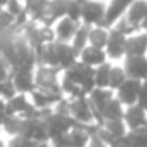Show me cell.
Returning <instances> with one entry per match:
<instances>
[{"mask_svg": "<svg viewBox=\"0 0 147 147\" xmlns=\"http://www.w3.org/2000/svg\"><path fill=\"white\" fill-rule=\"evenodd\" d=\"M82 5H83V0H67L66 16L76 23H82Z\"/></svg>", "mask_w": 147, "mask_h": 147, "instance_id": "f546056e", "label": "cell"}, {"mask_svg": "<svg viewBox=\"0 0 147 147\" xmlns=\"http://www.w3.org/2000/svg\"><path fill=\"white\" fill-rule=\"evenodd\" d=\"M5 4H7V0H0V5H2V7H4Z\"/></svg>", "mask_w": 147, "mask_h": 147, "instance_id": "f35d334b", "label": "cell"}, {"mask_svg": "<svg viewBox=\"0 0 147 147\" xmlns=\"http://www.w3.org/2000/svg\"><path fill=\"white\" fill-rule=\"evenodd\" d=\"M104 50L111 62H121L126 57V36L116 31L114 28H109V38Z\"/></svg>", "mask_w": 147, "mask_h": 147, "instance_id": "5b68a950", "label": "cell"}, {"mask_svg": "<svg viewBox=\"0 0 147 147\" xmlns=\"http://www.w3.org/2000/svg\"><path fill=\"white\" fill-rule=\"evenodd\" d=\"M126 2H128V4H130V2H133V0H126Z\"/></svg>", "mask_w": 147, "mask_h": 147, "instance_id": "b9f144b4", "label": "cell"}, {"mask_svg": "<svg viewBox=\"0 0 147 147\" xmlns=\"http://www.w3.org/2000/svg\"><path fill=\"white\" fill-rule=\"evenodd\" d=\"M80 23L69 19L67 16L57 19L52 28H54V36H55V42H62V43H71L73 36H75L76 30H78Z\"/></svg>", "mask_w": 147, "mask_h": 147, "instance_id": "30bf717a", "label": "cell"}, {"mask_svg": "<svg viewBox=\"0 0 147 147\" xmlns=\"http://www.w3.org/2000/svg\"><path fill=\"white\" fill-rule=\"evenodd\" d=\"M55 52H57V67L61 71H64L75 62H78V52L73 49L71 43L55 42Z\"/></svg>", "mask_w": 147, "mask_h": 147, "instance_id": "5bb4252c", "label": "cell"}, {"mask_svg": "<svg viewBox=\"0 0 147 147\" xmlns=\"http://www.w3.org/2000/svg\"><path fill=\"white\" fill-rule=\"evenodd\" d=\"M140 87H142V82L140 80H133V78H126L125 83L114 92V97L125 106H133L137 104V99H138V92H140Z\"/></svg>", "mask_w": 147, "mask_h": 147, "instance_id": "ba28073f", "label": "cell"}, {"mask_svg": "<svg viewBox=\"0 0 147 147\" xmlns=\"http://www.w3.org/2000/svg\"><path fill=\"white\" fill-rule=\"evenodd\" d=\"M126 138L130 142V147H147V133H145L144 128L128 130Z\"/></svg>", "mask_w": 147, "mask_h": 147, "instance_id": "f1b7e54d", "label": "cell"}, {"mask_svg": "<svg viewBox=\"0 0 147 147\" xmlns=\"http://www.w3.org/2000/svg\"><path fill=\"white\" fill-rule=\"evenodd\" d=\"M145 119H147V111H144L138 104H133V106L125 107L123 121H125V125H126L128 130H138V128H144Z\"/></svg>", "mask_w": 147, "mask_h": 147, "instance_id": "2e32d148", "label": "cell"}, {"mask_svg": "<svg viewBox=\"0 0 147 147\" xmlns=\"http://www.w3.org/2000/svg\"><path fill=\"white\" fill-rule=\"evenodd\" d=\"M142 30H144V31H147V18H145V21L142 23Z\"/></svg>", "mask_w": 147, "mask_h": 147, "instance_id": "74e56055", "label": "cell"}, {"mask_svg": "<svg viewBox=\"0 0 147 147\" xmlns=\"http://www.w3.org/2000/svg\"><path fill=\"white\" fill-rule=\"evenodd\" d=\"M43 121H45V126H47V131H49V142L50 144H55L57 140H61L69 131V128L75 125L71 116L61 114L57 111H52Z\"/></svg>", "mask_w": 147, "mask_h": 147, "instance_id": "277c9868", "label": "cell"}, {"mask_svg": "<svg viewBox=\"0 0 147 147\" xmlns=\"http://www.w3.org/2000/svg\"><path fill=\"white\" fill-rule=\"evenodd\" d=\"M31 106V100H30V95L28 94H16L12 99L7 100V113L9 116H23V113Z\"/></svg>", "mask_w": 147, "mask_h": 147, "instance_id": "ffe728a7", "label": "cell"}, {"mask_svg": "<svg viewBox=\"0 0 147 147\" xmlns=\"http://www.w3.org/2000/svg\"><path fill=\"white\" fill-rule=\"evenodd\" d=\"M9 145V138L4 137V135H0V147H7Z\"/></svg>", "mask_w": 147, "mask_h": 147, "instance_id": "8d00e7d4", "label": "cell"}, {"mask_svg": "<svg viewBox=\"0 0 147 147\" xmlns=\"http://www.w3.org/2000/svg\"><path fill=\"white\" fill-rule=\"evenodd\" d=\"M144 130H145V133H147V119H145V125H144Z\"/></svg>", "mask_w": 147, "mask_h": 147, "instance_id": "ab89813d", "label": "cell"}, {"mask_svg": "<svg viewBox=\"0 0 147 147\" xmlns=\"http://www.w3.org/2000/svg\"><path fill=\"white\" fill-rule=\"evenodd\" d=\"M126 76L133 80L145 82L147 80V55H126L121 61Z\"/></svg>", "mask_w": 147, "mask_h": 147, "instance_id": "52a82bcc", "label": "cell"}, {"mask_svg": "<svg viewBox=\"0 0 147 147\" xmlns=\"http://www.w3.org/2000/svg\"><path fill=\"white\" fill-rule=\"evenodd\" d=\"M61 75L62 71L54 66L38 64L35 67V87L38 90L49 92V94H62L61 92Z\"/></svg>", "mask_w": 147, "mask_h": 147, "instance_id": "6da1fadb", "label": "cell"}, {"mask_svg": "<svg viewBox=\"0 0 147 147\" xmlns=\"http://www.w3.org/2000/svg\"><path fill=\"white\" fill-rule=\"evenodd\" d=\"M7 116H9V113H7V100L0 99V125H2V121H4Z\"/></svg>", "mask_w": 147, "mask_h": 147, "instance_id": "e575fe53", "label": "cell"}, {"mask_svg": "<svg viewBox=\"0 0 147 147\" xmlns=\"http://www.w3.org/2000/svg\"><path fill=\"white\" fill-rule=\"evenodd\" d=\"M102 2H107V0H102Z\"/></svg>", "mask_w": 147, "mask_h": 147, "instance_id": "ee69618b", "label": "cell"}, {"mask_svg": "<svg viewBox=\"0 0 147 147\" xmlns=\"http://www.w3.org/2000/svg\"><path fill=\"white\" fill-rule=\"evenodd\" d=\"M23 2H24V0H23Z\"/></svg>", "mask_w": 147, "mask_h": 147, "instance_id": "f6af8a7d", "label": "cell"}, {"mask_svg": "<svg viewBox=\"0 0 147 147\" xmlns=\"http://www.w3.org/2000/svg\"><path fill=\"white\" fill-rule=\"evenodd\" d=\"M23 137L33 140V142H49V131L45 126V121L40 118L35 119H24L23 121Z\"/></svg>", "mask_w": 147, "mask_h": 147, "instance_id": "9c48e42d", "label": "cell"}, {"mask_svg": "<svg viewBox=\"0 0 147 147\" xmlns=\"http://www.w3.org/2000/svg\"><path fill=\"white\" fill-rule=\"evenodd\" d=\"M106 4L102 0H83L82 5V23L88 26L102 24L106 16Z\"/></svg>", "mask_w": 147, "mask_h": 147, "instance_id": "8992f818", "label": "cell"}, {"mask_svg": "<svg viewBox=\"0 0 147 147\" xmlns=\"http://www.w3.org/2000/svg\"><path fill=\"white\" fill-rule=\"evenodd\" d=\"M69 116L76 125H83V126L99 125L97 119H95L94 107H92L87 95H82V97H76V99L69 100Z\"/></svg>", "mask_w": 147, "mask_h": 147, "instance_id": "3957f363", "label": "cell"}, {"mask_svg": "<svg viewBox=\"0 0 147 147\" xmlns=\"http://www.w3.org/2000/svg\"><path fill=\"white\" fill-rule=\"evenodd\" d=\"M62 76L69 78L71 82H75L76 85H80V88L83 90L85 95H88L94 88H95V83H94V67L83 64V62H75L73 66H69L67 69L62 71Z\"/></svg>", "mask_w": 147, "mask_h": 147, "instance_id": "7a4b0ae2", "label": "cell"}, {"mask_svg": "<svg viewBox=\"0 0 147 147\" xmlns=\"http://www.w3.org/2000/svg\"><path fill=\"white\" fill-rule=\"evenodd\" d=\"M9 31H18L14 28V16H11L5 9H2L0 11V35L9 33Z\"/></svg>", "mask_w": 147, "mask_h": 147, "instance_id": "4dcf8cb0", "label": "cell"}, {"mask_svg": "<svg viewBox=\"0 0 147 147\" xmlns=\"http://www.w3.org/2000/svg\"><path fill=\"white\" fill-rule=\"evenodd\" d=\"M131 26L142 30V23L147 18V0H133L126 7V12L123 16Z\"/></svg>", "mask_w": 147, "mask_h": 147, "instance_id": "7c38bea8", "label": "cell"}, {"mask_svg": "<svg viewBox=\"0 0 147 147\" xmlns=\"http://www.w3.org/2000/svg\"><path fill=\"white\" fill-rule=\"evenodd\" d=\"M2 9H4V7H2V5H0V11H2Z\"/></svg>", "mask_w": 147, "mask_h": 147, "instance_id": "7bdbcfd3", "label": "cell"}, {"mask_svg": "<svg viewBox=\"0 0 147 147\" xmlns=\"http://www.w3.org/2000/svg\"><path fill=\"white\" fill-rule=\"evenodd\" d=\"M107 38H109V28L107 26H104V24L90 26V30H88V45L104 49L106 43H107Z\"/></svg>", "mask_w": 147, "mask_h": 147, "instance_id": "44dd1931", "label": "cell"}, {"mask_svg": "<svg viewBox=\"0 0 147 147\" xmlns=\"http://www.w3.org/2000/svg\"><path fill=\"white\" fill-rule=\"evenodd\" d=\"M88 30H90V26H88V24L80 23V26H78V30H76L75 36H73V40H71L73 49H75L78 54H80V50H83V49L88 45Z\"/></svg>", "mask_w": 147, "mask_h": 147, "instance_id": "4316f807", "label": "cell"}, {"mask_svg": "<svg viewBox=\"0 0 147 147\" xmlns=\"http://www.w3.org/2000/svg\"><path fill=\"white\" fill-rule=\"evenodd\" d=\"M11 73H12L11 66L2 59V61H0V83L5 82V80H9V78H11Z\"/></svg>", "mask_w": 147, "mask_h": 147, "instance_id": "836d02e7", "label": "cell"}, {"mask_svg": "<svg viewBox=\"0 0 147 147\" xmlns=\"http://www.w3.org/2000/svg\"><path fill=\"white\" fill-rule=\"evenodd\" d=\"M88 147H109L106 142H102L99 137H95V135H92V138H90V144H88Z\"/></svg>", "mask_w": 147, "mask_h": 147, "instance_id": "d590c367", "label": "cell"}, {"mask_svg": "<svg viewBox=\"0 0 147 147\" xmlns=\"http://www.w3.org/2000/svg\"><path fill=\"white\" fill-rule=\"evenodd\" d=\"M113 62L107 61L97 67H94V83L97 88H109V75H111Z\"/></svg>", "mask_w": 147, "mask_h": 147, "instance_id": "603a6c76", "label": "cell"}, {"mask_svg": "<svg viewBox=\"0 0 147 147\" xmlns=\"http://www.w3.org/2000/svg\"><path fill=\"white\" fill-rule=\"evenodd\" d=\"M11 80L19 94H31L35 87V71H12Z\"/></svg>", "mask_w": 147, "mask_h": 147, "instance_id": "e0dca14e", "label": "cell"}, {"mask_svg": "<svg viewBox=\"0 0 147 147\" xmlns=\"http://www.w3.org/2000/svg\"><path fill=\"white\" fill-rule=\"evenodd\" d=\"M61 92H62V95L66 97V99H76V97H82V95H85L83 94V90L80 88V85H76L75 82H71L69 78H66V76H62L61 75Z\"/></svg>", "mask_w": 147, "mask_h": 147, "instance_id": "83f0119b", "label": "cell"}, {"mask_svg": "<svg viewBox=\"0 0 147 147\" xmlns=\"http://www.w3.org/2000/svg\"><path fill=\"white\" fill-rule=\"evenodd\" d=\"M102 121L104 119H119V118H123V114H125V106L114 97V99H111L107 104H106V107L102 109Z\"/></svg>", "mask_w": 147, "mask_h": 147, "instance_id": "484cf974", "label": "cell"}, {"mask_svg": "<svg viewBox=\"0 0 147 147\" xmlns=\"http://www.w3.org/2000/svg\"><path fill=\"white\" fill-rule=\"evenodd\" d=\"M100 126L113 137V138H119V137H125L128 133V128L123 121V118L119 119H104L100 123Z\"/></svg>", "mask_w": 147, "mask_h": 147, "instance_id": "cb8c5ba5", "label": "cell"}, {"mask_svg": "<svg viewBox=\"0 0 147 147\" xmlns=\"http://www.w3.org/2000/svg\"><path fill=\"white\" fill-rule=\"evenodd\" d=\"M88 100H90V104H92V107H94V113H95V119H97V123L100 125L102 123V109L106 107V104L111 100V99H114V90H111V88H94L88 95Z\"/></svg>", "mask_w": 147, "mask_h": 147, "instance_id": "8fae6325", "label": "cell"}, {"mask_svg": "<svg viewBox=\"0 0 147 147\" xmlns=\"http://www.w3.org/2000/svg\"><path fill=\"white\" fill-rule=\"evenodd\" d=\"M137 104H138L144 111H147V80L142 82V87H140V92H138Z\"/></svg>", "mask_w": 147, "mask_h": 147, "instance_id": "d6a6232c", "label": "cell"}, {"mask_svg": "<svg viewBox=\"0 0 147 147\" xmlns=\"http://www.w3.org/2000/svg\"><path fill=\"white\" fill-rule=\"evenodd\" d=\"M126 78L128 76H126V71H125L123 64L121 62H113V66H111V75H109V88L116 92L125 83Z\"/></svg>", "mask_w": 147, "mask_h": 147, "instance_id": "d4e9b609", "label": "cell"}, {"mask_svg": "<svg viewBox=\"0 0 147 147\" xmlns=\"http://www.w3.org/2000/svg\"><path fill=\"white\" fill-rule=\"evenodd\" d=\"M0 135H2V125H0Z\"/></svg>", "mask_w": 147, "mask_h": 147, "instance_id": "60d3db41", "label": "cell"}, {"mask_svg": "<svg viewBox=\"0 0 147 147\" xmlns=\"http://www.w3.org/2000/svg\"><path fill=\"white\" fill-rule=\"evenodd\" d=\"M78 61L90 66V67H97L104 62H107V54L104 49H99V47H92V45H87L83 50H80L78 54Z\"/></svg>", "mask_w": 147, "mask_h": 147, "instance_id": "9a60e30c", "label": "cell"}, {"mask_svg": "<svg viewBox=\"0 0 147 147\" xmlns=\"http://www.w3.org/2000/svg\"><path fill=\"white\" fill-rule=\"evenodd\" d=\"M4 9H5L11 16H14V19H16L18 16H21V14L26 12V9H24V2H23V0H7V4L4 5Z\"/></svg>", "mask_w": 147, "mask_h": 147, "instance_id": "1f68e13d", "label": "cell"}, {"mask_svg": "<svg viewBox=\"0 0 147 147\" xmlns=\"http://www.w3.org/2000/svg\"><path fill=\"white\" fill-rule=\"evenodd\" d=\"M23 118L21 116H7L4 121H2V135L7 137V138H12V137H18L21 135L23 131Z\"/></svg>", "mask_w": 147, "mask_h": 147, "instance_id": "7402d4cb", "label": "cell"}, {"mask_svg": "<svg viewBox=\"0 0 147 147\" xmlns=\"http://www.w3.org/2000/svg\"><path fill=\"white\" fill-rule=\"evenodd\" d=\"M49 4L50 0H24V9H26L28 18L31 21L43 23L47 11H49Z\"/></svg>", "mask_w": 147, "mask_h": 147, "instance_id": "d6986e66", "label": "cell"}, {"mask_svg": "<svg viewBox=\"0 0 147 147\" xmlns=\"http://www.w3.org/2000/svg\"><path fill=\"white\" fill-rule=\"evenodd\" d=\"M126 55H147V31L138 30L126 36Z\"/></svg>", "mask_w": 147, "mask_h": 147, "instance_id": "ac0fdd59", "label": "cell"}, {"mask_svg": "<svg viewBox=\"0 0 147 147\" xmlns=\"http://www.w3.org/2000/svg\"><path fill=\"white\" fill-rule=\"evenodd\" d=\"M130 4L126 0H107L106 4V16H104V26L107 28H113L126 12V7Z\"/></svg>", "mask_w": 147, "mask_h": 147, "instance_id": "4fadbf2b", "label": "cell"}]
</instances>
